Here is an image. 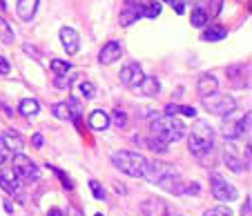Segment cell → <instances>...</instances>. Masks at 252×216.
Returning a JSON list of instances; mask_svg holds the SVG:
<instances>
[{
  "mask_svg": "<svg viewBox=\"0 0 252 216\" xmlns=\"http://www.w3.org/2000/svg\"><path fill=\"white\" fill-rule=\"evenodd\" d=\"M143 176L150 178L154 185H158L161 189H165V192H170V194H183L186 192V185H183V181H181V174L176 172L172 165L161 163V161H148V165H145V174H143Z\"/></svg>",
  "mask_w": 252,
  "mask_h": 216,
  "instance_id": "cell-1",
  "label": "cell"
},
{
  "mask_svg": "<svg viewBox=\"0 0 252 216\" xmlns=\"http://www.w3.org/2000/svg\"><path fill=\"white\" fill-rule=\"evenodd\" d=\"M188 127L183 120H179L176 116H158L157 120L152 123V136L157 140H161V143H176V140H181L183 136H186Z\"/></svg>",
  "mask_w": 252,
  "mask_h": 216,
  "instance_id": "cell-2",
  "label": "cell"
},
{
  "mask_svg": "<svg viewBox=\"0 0 252 216\" xmlns=\"http://www.w3.org/2000/svg\"><path fill=\"white\" fill-rule=\"evenodd\" d=\"M112 165L116 169H121L123 174L134 178H141L145 174V165H148V159L138 152H129V149H121V152L112 154Z\"/></svg>",
  "mask_w": 252,
  "mask_h": 216,
  "instance_id": "cell-3",
  "label": "cell"
},
{
  "mask_svg": "<svg viewBox=\"0 0 252 216\" xmlns=\"http://www.w3.org/2000/svg\"><path fill=\"white\" fill-rule=\"evenodd\" d=\"M212 143H214L212 127L205 120H196L190 132V152L194 156H205V154L212 152Z\"/></svg>",
  "mask_w": 252,
  "mask_h": 216,
  "instance_id": "cell-4",
  "label": "cell"
},
{
  "mask_svg": "<svg viewBox=\"0 0 252 216\" xmlns=\"http://www.w3.org/2000/svg\"><path fill=\"white\" fill-rule=\"evenodd\" d=\"M250 118L252 114L250 111H246V114H239V111H230V114L223 116V134L228 136V138H239L241 134H246V132H250Z\"/></svg>",
  "mask_w": 252,
  "mask_h": 216,
  "instance_id": "cell-5",
  "label": "cell"
},
{
  "mask_svg": "<svg viewBox=\"0 0 252 216\" xmlns=\"http://www.w3.org/2000/svg\"><path fill=\"white\" fill-rule=\"evenodd\" d=\"M203 107L217 116H225L237 107V101L228 94H210V96L203 98Z\"/></svg>",
  "mask_w": 252,
  "mask_h": 216,
  "instance_id": "cell-6",
  "label": "cell"
},
{
  "mask_svg": "<svg viewBox=\"0 0 252 216\" xmlns=\"http://www.w3.org/2000/svg\"><path fill=\"white\" fill-rule=\"evenodd\" d=\"M14 174L20 181H38L40 176L38 165L33 163L29 156H25V154H16L14 156Z\"/></svg>",
  "mask_w": 252,
  "mask_h": 216,
  "instance_id": "cell-7",
  "label": "cell"
},
{
  "mask_svg": "<svg viewBox=\"0 0 252 216\" xmlns=\"http://www.w3.org/2000/svg\"><path fill=\"white\" fill-rule=\"evenodd\" d=\"M210 181H212V194H214V198H217V201H223V203L237 201L239 192H237V188H234L232 183L223 181L219 174H212V178H210Z\"/></svg>",
  "mask_w": 252,
  "mask_h": 216,
  "instance_id": "cell-8",
  "label": "cell"
},
{
  "mask_svg": "<svg viewBox=\"0 0 252 216\" xmlns=\"http://www.w3.org/2000/svg\"><path fill=\"white\" fill-rule=\"evenodd\" d=\"M0 188L9 192L11 196H16L20 203H25V194H23V183L20 178L14 174V169H0Z\"/></svg>",
  "mask_w": 252,
  "mask_h": 216,
  "instance_id": "cell-9",
  "label": "cell"
},
{
  "mask_svg": "<svg viewBox=\"0 0 252 216\" xmlns=\"http://www.w3.org/2000/svg\"><path fill=\"white\" fill-rule=\"evenodd\" d=\"M119 76H121V82H123L125 87H138L145 74H143V69L138 63H127L123 69H121Z\"/></svg>",
  "mask_w": 252,
  "mask_h": 216,
  "instance_id": "cell-10",
  "label": "cell"
},
{
  "mask_svg": "<svg viewBox=\"0 0 252 216\" xmlns=\"http://www.w3.org/2000/svg\"><path fill=\"white\" fill-rule=\"evenodd\" d=\"M121 54H123V47H121L119 40H110V43H105L103 49H100L98 63L100 65H112V63H116V60L121 58Z\"/></svg>",
  "mask_w": 252,
  "mask_h": 216,
  "instance_id": "cell-11",
  "label": "cell"
},
{
  "mask_svg": "<svg viewBox=\"0 0 252 216\" xmlns=\"http://www.w3.org/2000/svg\"><path fill=\"white\" fill-rule=\"evenodd\" d=\"M61 40H63V47H65V52L69 54V56L78 54V49H81V40H78L76 29L63 27V29H61Z\"/></svg>",
  "mask_w": 252,
  "mask_h": 216,
  "instance_id": "cell-12",
  "label": "cell"
},
{
  "mask_svg": "<svg viewBox=\"0 0 252 216\" xmlns=\"http://www.w3.org/2000/svg\"><path fill=\"white\" fill-rule=\"evenodd\" d=\"M138 18H141V7L136 5V0H125V5H123L121 16H119L121 25H123V27H129V25L136 23Z\"/></svg>",
  "mask_w": 252,
  "mask_h": 216,
  "instance_id": "cell-13",
  "label": "cell"
},
{
  "mask_svg": "<svg viewBox=\"0 0 252 216\" xmlns=\"http://www.w3.org/2000/svg\"><path fill=\"white\" fill-rule=\"evenodd\" d=\"M217 89H219V81H217L212 74H203V76L199 78V82H196V91H199L201 98L210 96V94H217Z\"/></svg>",
  "mask_w": 252,
  "mask_h": 216,
  "instance_id": "cell-14",
  "label": "cell"
},
{
  "mask_svg": "<svg viewBox=\"0 0 252 216\" xmlns=\"http://www.w3.org/2000/svg\"><path fill=\"white\" fill-rule=\"evenodd\" d=\"M110 114L107 111H103V109H94L90 114V127L94 132H105L107 127H110Z\"/></svg>",
  "mask_w": 252,
  "mask_h": 216,
  "instance_id": "cell-15",
  "label": "cell"
},
{
  "mask_svg": "<svg viewBox=\"0 0 252 216\" xmlns=\"http://www.w3.org/2000/svg\"><path fill=\"white\" fill-rule=\"evenodd\" d=\"M138 89H141L143 96H158V91H161V82H158L157 76H143Z\"/></svg>",
  "mask_w": 252,
  "mask_h": 216,
  "instance_id": "cell-16",
  "label": "cell"
},
{
  "mask_svg": "<svg viewBox=\"0 0 252 216\" xmlns=\"http://www.w3.org/2000/svg\"><path fill=\"white\" fill-rule=\"evenodd\" d=\"M36 9H38V0H18L16 5V11L23 20H32L36 16Z\"/></svg>",
  "mask_w": 252,
  "mask_h": 216,
  "instance_id": "cell-17",
  "label": "cell"
},
{
  "mask_svg": "<svg viewBox=\"0 0 252 216\" xmlns=\"http://www.w3.org/2000/svg\"><path fill=\"white\" fill-rule=\"evenodd\" d=\"M225 36H228L225 27H221V25H210V27L203 31L201 40H205V43H217V40H223Z\"/></svg>",
  "mask_w": 252,
  "mask_h": 216,
  "instance_id": "cell-18",
  "label": "cell"
},
{
  "mask_svg": "<svg viewBox=\"0 0 252 216\" xmlns=\"http://www.w3.org/2000/svg\"><path fill=\"white\" fill-rule=\"evenodd\" d=\"M2 145H5V147H9V149H16V152H18L20 147H23V138H20V134H16L14 130H7L5 134H2Z\"/></svg>",
  "mask_w": 252,
  "mask_h": 216,
  "instance_id": "cell-19",
  "label": "cell"
},
{
  "mask_svg": "<svg viewBox=\"0 0 252 216\" xmlns=\"http://www.w3.org/2000/svg\"><path fill=\"white\" fill-rule=\"evenodd\" d=\"M18 111L23 116H36L40 111V105H38V101H36V98H23V101H20V105H18Z\"/></svg>",
  "mask_w": 252,
  "mask_h": 216,
  "instance_id": "cell-20",
  "label": "cell"
},
{
  "mask_svg": "<svg viewBox=\"0 0 252 216\" xmlns=\"http://www.w3.org/2000/svg\"><path fill=\"white\" fill-rule=\"evenodd\" d=\"M49 67H52V72L56 76H67L71 72V63L69 60H61V58H54L52 63H49Z\"/></svg>",
  "mask_w": 252,
  "mask_h": 216,
  "instance_id": "cell-21",
  "label": "cell"
},
{
  "mask_svg": "<svg viewBox=\"0 0 252 216\" xmlns=\"http://www.w3.org/2000/svg\"><path fill=\"white\" fill-rule=\"evenodd\" d=\"M136 143H143V145H148L152 152H158V154H163V152H167V147H165V143H161V140H157V138H138L136 136Z\"/></svg>",
  "mask_w": 252,
  "mask_h": 216,
  "instance_id": "cell-22",
  "label": "cell"
},
{
  "mask_svg": "<svg viewBox=\"0 0 252 216\" xmlns=\"http://www.w3.org/2000/svg\"><path fill=\"white\" fill-rule=\"evenodd\" d=\"M67 109H69V118H74V123H81V103L76 98H69L67 101Z\"/></svg>",
  "mask_w": 252,
  "mask_h": 216,
  "instance_id": "cell-23",
  "label": "cell"
},
{
  "mask_svg": "<svg viewBox=\"0 0 252 216\" xmlns=\"http://www.w3.org/2000/svg\"><path fill=\"white\" fill-rule=\"evenodd\" d=\"M0 40L2 43H14V31H11L9 23L5 18H0Z\"/></svg>",
  "mask_w": 252,
  "mask_h": 216,
  "instance_id": "cell-24",
  "label": "cell"
},
{
  "mask_svg": "<svg viewBox=\"0 0 252 216\" xmlns=\"http://www.w3.org/2000/svg\"><path fill=\"white\" fill-rule=\"evenodd\" d=\"M161 14V2H148V5L141 7V16H148V18H157Z\"/></svg>",
  "mask_w": 252,
  "mask_h": 216,
  "instance_id": "cell-25",
  "label": "cell"
},
{
  "mask_svg": "<svg viewBox=\"0 0 252 216\" xmlns=\"http://www.w3.org/2000/svg\"><path fill=\"white\" fill-rule=\"evenodd\" d=\"M225 165H228L232 172H243V163L234 156L232 152H228V149H225Z\"/></svg>",
  "mask_w": 252,
  "mask_h": 216,
  "instance_id": "cell-26",
  "label": "cell"
},
{
  "mask_svg": "<svg viewBox=\"0 0 252 216\" xmlns=\"http://www.w3.org/2000/svg\"><path fill=\"white\" fill-rule=\"evenodd\" d=\"M192 27H205V23H208V14H205L203 9H194L192 11Z\"/></svg>",
  "mask_w": 252,
  "mask_h": 216,
  "instance_id": "cell-27",
  "label": "cell"
},
{
  "mask_svg": "<svg viewBox=\"0 0 252 216\" xmlns=\"http://www.w3.org/2000/svg\"><path fill=\"white\" fill-rule=\"evenodd\" d=\"M81 94H83V98H85V101L94 98L96 96V85L92 81H83L81 82Z\"/></svg>",
  "mask_w": 252,
  "mask_h": 216,
  "instance_id": "cell-28",
  "label": "cell"
},
{
  "mask_svg": "<svg viewBox=\"0 0 252 216\" xmlns=\"http://www.w3.org/2000/svg\"><path fill=\"white\" fill-rule=\"evenodd\" d=\"M52 114L56 116V118H61V120H67V118H69V109H67V103H56V105L52 107Z\"/></svg>",
  "mask_w": 252,
  "mask_h": 216,
  "instance_id": "cell-29",
  "label": "cell"
},
{
  "mask_svg": "<svg viewBox=\"0 0 252 216\" xmlns=\"http://www.w3.org/2000/svg\"><path fill=\"white\" fill-rule=\"evenodd\" d=\"M110 120H114L116 127H125V125H127V114H125L123 109H114V114H112Z\"/></svg>",
  "mask_w": 252,
  "mask_h": 216,
  "instance_id": "cell-30",
  "label": "cell"
},
{
  "mask_svg": "<svg viewBox=\"0 0 252 216\" xmlns=\"http://www.w3.org/2000/svg\"><path fill=\"white\" fill-rule=\"evenodd\" d=\"M205 216H232V212H230V207L219 205V207H212V210H208V212H205Z\"/></svg>",
  "mask_w": 252,
  "mask_h": 216,
  "instance_id": "cell-31",
  "label": "cell"
},
{
  "mask_svg": "<svg viewBox=\"0 0 252 216\" xmlns=\"http://www.w3.org/2000/svg\"><path fill=\"white\" fill-rule=\"evenodd\" d=\"M49 167H52L54 172H56V176L61 178V181H63V185H65L67 189H71V188H74V185H71V181H69V176H67L65 172H61V169H58V167H54V165H49Z\"/></svg>",
  "mask_w": 252,
  "mask_h": 216,
  "instance_id": "cell-32",
  "label": "cell"
},
{
  "mask_svg": "<svg viewBox=\"0 0 252 216\" xmlns=\"http://www.w3.org/2000/svg\"><path fill=\"white\" fill-rule=\"evenodd\" d=\"M54 85H56L58 89H69V85H71V78H69V76H56V81H54Z\"/></svg>",
  "mask_w": 252,
  "mask_h": 216,
  "instance_id": "cell-33",
  "label": "cell"
},
{
  "mask_svg": "<svg viewBox=\"0 0 252 216\" xmlns=\"http://www.w3.org/2000/svg\"><path fill=\"white\" fill-rule=\"evenodd\" d=\"M176 114H183V116H188V118H194L196 116V109L194 107H188V105H176Z\"/></svg>",
  "mask_w": 252,
  "mask_h": 216,
  "instance_id": "cell-34",
  "label": "cell"
},
{
  "mask_svg": "<svg viewBox=\"0 0 252 216\" xmlns=\"http://www.w3.org/2000/svg\"><path fill=\"white\" fill-rule=\"evenodd\" d=\"M90 188H92V192H94V196L98 198V201H103V198H105V189L100 188L98 183H96V181H90Z\"/></svg>",
  "mask_w": 252,
  "mask_h": 216,
  "instance_id": "cell-35",
  "label": "cell"
},
{
  "mask_svg": "<svg viewBox=\"0 0 252 216\" xmlns=\"http://www.w3.org/2000/svg\"><path fill=\"white\" fill-rule=\"evenodd\" d=\"M9 69H11L9 60H7L5 56H0V76H7V74H9Z\"/></svg>",
  "mask_w": 252,
  "mask_h": 216,
  "instance_id": "cell-36",
  "label": "cell"
},
{
  "mask_svg": "<svg viewBox=\"0 0 252 216\" xmlns=\"http://www.w3.org/2000/svg\"><path fill=\"white\" fill-rule=\"evenodd\" d=\"M172 7H174L176 14H183V11H186V2H183V0H172Z\"/></svg>",
  "mask_w": 252,
  "mask_h": 216,
  "instance_id": "cell-37",
  "label": "cell"
},
{
  "mask_svg": "<svg viewBox=\"0 0 252 216\" xmlns=\"http://www.w3.org/2000/svg\"><path fill=\"white\" fill-rule=\"evenodd\" d=\"M221 5H223V0H212V9H210V16H217V14H219Z\"/></svg>",
  "mask_w": 252,
  "mask_h": 216,
  "instance_id": "cell-38",
  "label": "cell"
},
{
  "mask_svg": "<svg viewBox=\"0 0 252 216\" xmlns=\"http://www.w3.org/2000/svg\"><path fill=\"white\" fill-rule=\"evenodd\" d=\"M32 143H33V147H43V134H33V138H32Z\"/></svg>",
  "mask_w": 252,
  "mask_h": 216,
  "instance_id": "cell-39",
  "label": "cell"
},
{
  "mask_svg": "<svg viewBox=\"0 0 252 216\" xmlns=\"http://www.w3.org/2000/svg\"><path fill=\"white\" fill-rule=\"evenodd\" d=\"M5 161H7V147L2 145V140H0V165L5 163Z\"/></svg>",
  "mask_w": 252,
  "mask_h": 216,
  "instance_id": "cell-40",
  "label": "cell"
},
{
  "mask_svg": "<svg viewBox=\"0 0 252 216\" xmlns=\"http://www.w3.org/2000/svg\"><path fill=\"white\" fill-rule=\"evenodd\" d=\"M241 216H250V198H246V203H243V207H241Z\"/></svg>",
  "mask_w": 252,
  "mask_h": 216,
  "instance_id": "cell-41",
  "label": "cell"
},
{
  "mask_svg": "<svg viewBox=\"0 0 252 216\" xmlns=\"http://www.w3.org/2000/svg\"><path fill=\"white\" fill-rule=\"evenodd\" d=\"M47 216H63V212L58 210V207H52V210L47 212Z\"/></svg>",
  "mask_w": 252,
  "mask_h": 216,
  "instance_id": "cell-42",
  "label": "cell"
},
{
  "mask_svg": "<svg viewBox=\"0 0 252 216\" xmlns=\"http://www.w3.org/2000/svg\"><path fill=\"white\" fill-rule=\"evenodd\" d=\"M165 2H172V0H165Z\"/></svg>",
  "mask_w": 252,
  "mask_h": 216,
  "instance_id": "cell-43",
  "label": "cell"
},
{
  "mask_svg": "<svg viewBox=\"0 0 252 216\" xmlns=\"http://www.w3.org/2000/svg\"><path fill=\"white\" fill-rule=\"evenodd\" d=\"M96 216H103V214H96Z\"/></svg>",
  "mask_w": 252,
  "mask_h": 216,
  "instance_id": "cell-44",
  "label": "cell"
},
{
  "mask_svg": "<svg viewBox=\"0 0 252 216\" xmlns=\"http://www.w3.org/2000/svg\"><path fill=\"white\" fill-rule=\"evenodd\" d=\"M174 216H179V214H174Z\"/></svg>",
  "mask_w": 252,
  "mask_h": 216,
  "instance_id": "cell-45",
  "label": "cell"
}]
</instances>
